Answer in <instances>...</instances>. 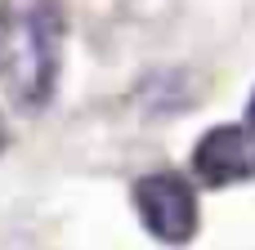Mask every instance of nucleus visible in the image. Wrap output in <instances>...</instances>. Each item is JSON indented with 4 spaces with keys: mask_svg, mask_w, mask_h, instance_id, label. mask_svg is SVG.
Here are the masks:
<instances>
[{
    "mask_svg": "<svg viewBox=\"0 0 255 250\" xmlns=\"http://www.w3.org/2000/svg\"><path fill=\"white\" fill-rule=\"evenodd\" d=\"M4 85L22 107H40L58 76V13L49 0H22L4 31Z\"/></svg>",
    "mask_w": 255,
    "mask_h": 250,
    "instance_id": "1",
    "label": "nucleus"
},
{
    "mask_svg": "<svg viewBox=\"0 0 255 250\" xmlns=\"http://www.w3.org/2000/svg\"><path fill=\"white\" fill-rule=\"evenodd\" d=\"M193 170L206 179V183H238V179H251L255 174V134L247 125H215L197 152H193Z\"/></svg>",
    "mask_w": 255,
    "mask_h": 250,
    "instance_id": "3",
    "label": "nucleus"
},
{
    "mask_svg": "<svg viewBox=\"0 0 255 250\" xmlns=\"http://www.w3.org/2000/svg\"><path fill=\"white\" fill-rule=\"evenodd\" d=\"M247 121H251V130H255V94H251V107H247Z\"/></svg>",
    "mask_w": 255,
    "mask_h": 250,
    "instance_id": "4",
    "label": "nucleus"
},
{
    "mask_svg": "<svg viewBox=\"0 0 255 250\" xmlns=\"http://www.w3.org/2000/svg\"><path fill=\"white\" fill-rule=\"evenodd\" d=\"M134 206H139L143 228H148L157 242H166V246L193 242V233H197V197H193V188H188L179 174L161 170V174L139 179Z\"/></svg>",
    "mask_w": 255,
    "mask_h": 250,
    "instance_id": "2",
    "label": "nucleus"
}]
</instances>
